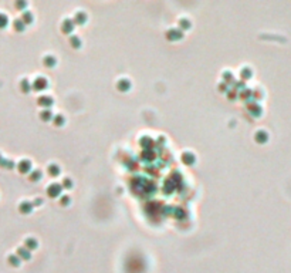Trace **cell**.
<instances>
[{
	"label": "cell",
	"instance_id": "6da1fadb",
	"mask_svg": "<svg viewBox=\"0 0 291 273\" xmlns=\"http://www.w3.org/2000/svg\"><path fill=\"white\" fill-rule=\"evenodd\" d=\"M6 23H7V17H6V16H4V14H1V13H0V27L6 26Z\"/></svg>",
	"mask_w": 291,
	"mask_h": 273
}]
</instances>
